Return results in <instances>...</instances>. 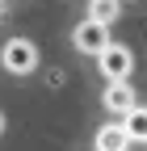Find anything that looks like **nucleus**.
Wrapping results in <instances>:
<instances>
[{"mask_svg":"<svg viewBox=\"0 0 147 151\" xmlns=\"http://www.w3.org/2000/svg\"><path fill=\"white\" fill-rule=\"evenodd\" d=\"M126 147H130V139H126L122 122H118V126H101V130H97V151H126Z\"/></svg>","mask_w":147,"mask_h":151,"instance_id":"5","label":"nucleus"},{"mask_svg":"<svg viewBox=\"0 0 147 151\" xmlns=\"http://www.w3.org/2000/svg\"><path fill=\"white\" fill-rule=\"evenodd\" d=\"M101 101H105V109H109V113H122V118H126V113L139 105V101H135V88L126 84V80H122V84H109Z\"/></svg>","mask_w":147,"mask_h":151,"instance_id":"4","label":"nucleus"},{"mask_svg":"<svg viewBox=\"0 0 147 151\" xmlns=\"http://www.w3.org/2000/svg\"><path fill=\"white\" fill-rule=\"evenodd\" d=\"M118 13H122V0H88V21H97V25L118 21Z\"/></svg>","mask_w":147,"mask_h":151,"instance_id":"6","label":"nucleus"},{"mask_svg":"<svg viewBox=\"0 0 147 151\" xmlns=\"http://www.w3.org/2000/svg\"><path fill=\"white\" fill-rule=\"evenodd\" d=\"M122 130H126V139L147 143V109H143V105H135V109L122 118Z\"/></svg>","mask_w":147,"mask_h":151,"instance_id":"7","label":"nucleus"},{"mask_svg":"<svg viewBox=\"0 0 147 151\" xmlns=\"http://www.w3.org/2000/svg\"><path fill=\"white\" fill-rule=\"evenodd\" d=\"M0 63H4V71H13V76H30L34 67H38V46H34L30 38H9V42L0 46Z\"/></svg>","mask_w":147,"mask_h":151,"instance_id":"1","label":"nucleus"},{"mask_svg":"<svg viewBox=\"0 0 147 151\" xmlns=\"http://www.w3.org/2000/svg\"><path fill=\"white\" fill-rule=\"evenodd\" d=\"M0 134H4V113H0Z\"/></svg>","mask_w":147,"mask_h":151,"instance_id":"8","label":"nucleus"},{"mask_svg":"<svg viewBox=\"0 0 147 151\" xmlns=\"http://www.w3.org/2000/svg\"><path fill=\"white\" fill-rule=\"evenodd\" d=\"M97 67H101V76H105L109 84H122L126 76L135 71V55L126 50V46H114V42H109V46L97 55Z\"/></svg>","mask_w":147,"mask_h":151,"instance_id":"2","label":"nucleus"},{"mask_svg":"<svg viewBox=\"0 0 147 151\" xmlns=\"http://www.w3.org/2000/svg\"><path fill=\"white\" fill-rule=\"evenodd\" d=\"M71 42H76V50H84V55H101V50L109 46V34H105V25H97V21H80L76 34H71Z\"/></svg>","mask_w":147,"mask_h":151,"instance_id":"3","label":"nucleus"}]
</instances>
